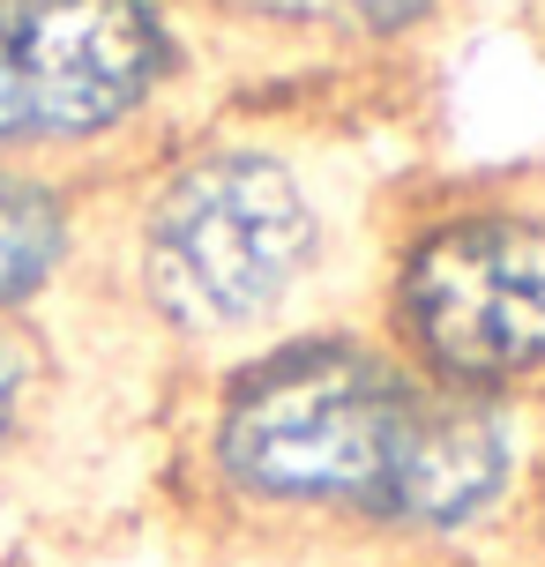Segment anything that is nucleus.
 Returning <instances> with one entry per match:
<instances>
[{
	"label": "nucleus",
	"instance_id": "obj_4",
	"mask_svg": "<svg viewBox=\"0 0 545 567\" xmlns=\"http://www.w3.org/2000/svg\"><path fill=\"white\" fill-rule=\"evenodd\" d=\"M403 313L449 373H523L545 359V231L463 217L411 255Z\"/></svg>",
	"mask_w": 545,
	"mask_h": 567
},
{
	"label": "nucleus",
	"instance_id": "obj_2",
	"mask_svg": "<svg viewBox=\"0 0 545 567\" xmlns=\"http://www.w3.org/2000/svg\"><path fill=\"white\" fill-rule=\"evenodd\" d=\"M315 247V217L269 157H209L179 172L150 225L157 307L187 329H232L269 307Z\"/></svg>",
	"mask_w": 545,
	"mask_h": 567
},
{
	"label": "nucleus",
	"instance_id": "obj_5",
	"mask_svg": "<svg viewBox=\"0 0 545 567\" xmlns=\"http://www.w3.org/2000/svg\"><path fill=\"white\" fill-rule=\"evenodd\" d=\"M508 471V441L501 419L486 403H419L403 411L397 455H389V478H381V508L403 523H463L471 508H486L493 485Z\"/></svg>",
	"mask_w": 545,
	"mask_h": 567
},
{
	"label": "nucleus",
	"instance_id": "obj_8",
	"mask_svg": "<svg viewBox=\"0 0 545 567\" xmlns=\"http://www.w3.org/2000/svg\"><path fill=\"white\" fill-rule=\"evenodd\" d=\"M16 403H23V351L0 337V441H8V425H16Z\"/></svg>",
	"mask_w": 545,
	"mask_h": 567
},
{
	"label": "nucleus",
	"instance_id": "obj_1",
	"mask_svg": "<svg viewBox=\"0 0 545 567\" xmlns=\"http://www.w3.org/2000/svg\"><path fill=\"white\" fill-rule=\"evenodd\" d=\"M403 389L389 367H373L345 343L285 351L239 381L225 411V463L232 478L285 493V501H373L397 455Z\"/></svg>",
	"mask_w": 545,
	"mask_h": 567
},
{
	"label": "nucleus",
	"instance_id": "obj_3",
	"mask_svg": "<svg viewBox=\"0 0 545 567\" xmlns=\"http://www.w3.org/2000/svg\"><path fill=\"white\" fill-rule=\"evenodd\" d=\"M150 0H0V142L90 135L157 75Z\"/></svg>",
	"mask_w": 545,
	"mask_h": 567
},
{
	"label": "nucleus",
	"instance_id": "obj_6",
	"mask_svg": "<svg viewBox=\"0 0 545 567\" xmlns=\"http://www.w3.org/2000/svg\"><path fill=\"white\" fill-rule=\"evenodd\" d=\"M60 261V209L23 179H0V299H16Z\"/></svg>",
	"mask_w": 545,
	"mask_h": 567
},
{
	"label": "nucleus",
	"instance_id": "obj_7",
	"mask_svg": "<svg viewBox=\"0 0 545 567\" xmlns=\"http://www.w3.org/2000/svg\"><path fill=\"white\" fill-rule=\"evenodd\" d=\"M277 16H345V23H411L426 0H261Z\"/></svg>",
	"mask_w": 545,
	"mask_h": 567
}]
</instances>
